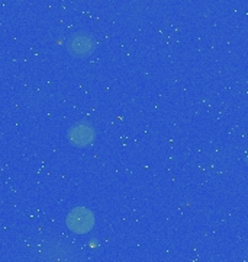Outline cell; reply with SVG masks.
<instances>
[{
	"label": "cell",
	"instance_id": "cell-1",
	"mask_svg": "<svg viewBox=\"0 0 248 262\" xmlns=\"http://www.w3.org/2000/svg\"><path fill=\"white\" fill-rule=\"evenodd\" d=\"M39 262H82V258L73 245L58 239L46 244L44 249L39 251Z\"/></svg>",
	"mask_w": 248,
	"mask_h": 262
},
{
	"label": "cell",
	"instance_id": "cell-2",
	"mask_svg": "<svg viewBox=\"0 0 248 262\" xmlns=\"http://www.w3.org/2000/svg\"><path fill=\"white\" fill-rule=\"evenodd\" d=\"M67 227L76 234L89 233L94 226V215L86 207H76L67 215Z\"/></svg>",
	"mask_w": 248,
	"mask_h": 262
},
{
	"label": "cell",
	"instance_id": "cell-3",
	"mask_svg": "<svg viewBox=\"0 0 248 262\" xmlns=\"http://www.w3.org/2000/svg\"><path fill=\"white\" fill-rule=\"evenodd\" d=\"M67 48L71 56L86 57L90 56L96 48V39L89 32H76L67 39Z\"/></svg>",
	"mask_w": 248,
	"mask_h": 262
},
{
	"label": "cell",
	"instance_id": "cell-4",
	"mask_svg": "<svg viewBox=\"0 0 248 262\" xmlns=\"http://www.w3.org/2000/svg\"><path fill=\"white\" fill-rule=\"evenodd\" d=\"M94 128L92 124L86 121H79L73 124L68 130V141L76 147H89L94 141Z\"/></svg>",
	"mask_w": 248,
	"mask_h": 262
}]
</instances>
